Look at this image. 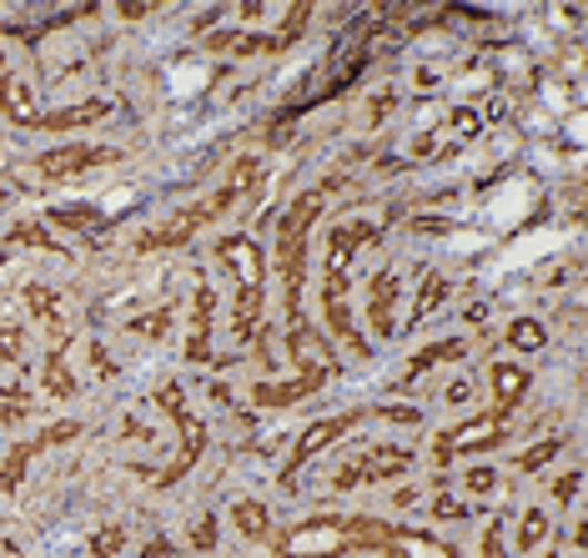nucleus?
<instances>
[{"mask_svg":"<svg viewBox=\"0 0 588 558\" xmlns=\"http://www.w3.org/2000/svg\"><path fill=\"white\" fill-rule=\"evenodd\" d=\"M11 241H16V247H41V252H61V241L45 237L41 221H16V227H11Z\"/></svg>","mask_w":588,"mask_h":558,"instance_id":"32","label":"nucleus"},{"mask_svg":"<svg viewBox=\"0 0 588 558\" xmlns=\"http://www.w3.org/2000/svg\"><path fill=\"white\" fill-rule=\"evenodd\" d=\"M91 362H96V372H101V378L111 372V358H106V348H101V342H91Z\"/></svg>","mask_w":588,"mask_h":558,"instance_id":"42","label":"nucleus"},{"mask_svg":"<svg viewBox=\"0 0 588 558\" xmlns=\"http://www.w3.org/2000/svg\"><path fill=\"white\" fill-rule=\"evenodd\" d=\"M392 106H398V96H392V91H378V96L368 101V126H382Z\"/></svg>","mask_w":588,"mask_h":558,"instance_id":"36","label":"nucleus"},{"mask_svg":"<svg viewBox=\"0 0 588 558\" xmlns=\"http://www.w3.org/2000/svg\"><path fill=\"white\" fill-rule=\"evenodd\" d=\"M192 548H196V554H212V548H217V518H202V524H196Z\"/></svg>","mask_w":588,"mask_h":558,"instance_id":"35","label":"nucleus"},{"mask_svg":"<svg viewBox=\"0 0 588 558\" xmlns=\"http://www.w3.org/2000/svg\"><path fill=\"white\" fill-rule=\"evenodd\" d=\"M41 388H45V397H71V393H76V378H71V368H65V348H61V342H51V352H45Z\"/></svg>","mask_w":588,"mask_h":558,"instance_id":"24","label":"nucleus"},{"mask_svg":"<svg viewBox=\"0 0 588 558\" xmlns=\"http://www.w3.org/2000/svg\"><path fill=\"white\" fill-rule=\"evenodd\" d=\"M413 468V453L408 448H392V443H372V448H362L358 458H348L338 468V488L352 493V488H368V483H382V478H403V473Z\"/></svg>","mask_w":588,"mask_h":558,"instance_id":"7","label":"nucleus"},{"mask_svg":"<svg viewBox=\"0 0 588 558\" xmlns=\"http://www.w3.org/2000/svg\"><path fill=\"white\" fill-rule=\"evenodd\" d=\"M45 221L61 227V231H71V237H81V231H96L106 217H101V207H51Z\"/></svg>","mask_w":588,"mask_h":558,"instance_id":"25","label":"nucleus"},{"mask_svg":"<svg viewBox=\"0 0 588 558\" xmlns=\"http://www.w3.org/2000/svg\"><path fill=\"white\" fill-rule=\"evenodd\" d=\"M86 548H91V558H116L121 548H126V528H121V524H101L96 534H91Z\"/></svg>","mask_w":588,"mask_h":558,"instance_id":"31","label":"nucleus"},{"mask_svg":"<svg viewBox=\"0 0 588 558\" xmlns=\"http://www.w3.org/2000/svg\"><path fill=\"white\" fill-rule=\"evenodd\" d=\"M388 554L392 558H457V548H447L443 538L423 534V528H388Z\"/></svg>","mask_w":588,"mask_h":558,"instance_id":"18","label":"nucleus"},{"mask_svg":"<svg viewBox=\"0 0 588 558\" xmlns=\"http://www.w3.org/2000/svg\"><path fill=\"white\" fill-rule=\"evenodd\" d=\"M548 342V328L538 318H513L508 322V348L513 352H544Z\"/></svg>","mask_w":588,"mask_h":558,"instance_id":"27","label":"nucleus"},{"mask_svg":"<svg viewBox=\"0 0 588 558\" xmlns=\"http://www.w3.org/2000/svg\"><path fill=\"white\" fill-rule=\"evenodd\" d=\"M172 554V544H166V538H152V544H146V558H166Z\"/></svg>","mask_w":588,"mask_h":558,"instance_id":"43","label":"nucleus"},{"mask_svg":"<svg viewBox=\"0 0 588 558\" xmlns=\"http://www.w3.org/2000/svg\"><path fill=\"white\" fill-rule=\"evenodd\" d=\"M212 318H217V287L202 277L192 307V332H186V358L192 362H231V358H212Z\"/></svg>","mask_w":588,"mask_h":558,"instance_id":"14","label":"nucleus"},{"mask_svg":"<svg viewBox=\"0 0 588 558\" xmlns=\"http://www.w3.org/2000/svg\"><path fill=\"white\" fill-rule=\"evenodd\" d=\"M287 352H292V362H297L302 378H332V372H338V358H332L327 338L312 332L307 322H292V328H287Z\"/></svg>","mask_w":588,"mask_h":558,"instance_id":"13","label":"nucleus"},{"mask_svg":"<svg viewBox=\"0 0 588 558\" xmlns=\"http://www.w3.org/2000/svg\"><path fill=\"white\" fill-rule=\"evenodd\" d=\"M156 407H162V413L176 423V433H182V448H176V458L166 463L162 473H152L156 488H172V483H182L186 473L196 468V458L207 453V423H202V417L186 407L182 383H162V388H156Z\"/></svg>","mask_w":588,"mask_h":558,"instance_id":"5","label":"nucleus"},{"mask_svg":"<svg viewBox=\"0 0 588 558\" xmlns=\"http://www.w3.org/2000/svg\"><path fill=\"white\" fill-rule=\"evenodd\" d=\"M578 478H584V473H564V478L554 483V498H558V504H568V498H578Z\"/></svg>","mask_w":588,"mask_h":558,"instance_id":"41","label":"nucleus"},{"mask_svg":"<svg viewBox=\"0 0 588 558\" xmlns=\"http://www.w3.org/2000/svg\"><path fill=\"white\" fill-rule=\"evenodd\" d=\"M231 207H237V192H231V186H217L212 197L192 202V207H182L172 221H162V227H156V231H146V237L136 241V252H172V247H182V241H192L202 227H212V221H221Z\"/></svg>","mask_w":588,"mask_h":558,"instance_id":"6","label":"nucleus"},{"mask_svg":"<svg viewBox=\"0 0 588 558\" xmlns=\"http://www.w3.org/2000/svg\"><path fill=\"white\" fill-rule=\"evenodd\" d=\"M433 518H473V508L457 504V498H447V493H437V498H433Z\"/></svg>","mask_w":588,"mask_h":558,"instance_id":"37","label":"nucleus"},{"mask_svg":"<svg viewBox=\"0 0 588 558\" xmlns=\"http://www.w3.org/2000/svg\"><path fill=\"white\" fill-rule=\"evenodd\" d=\"M483 558H503V528H498V518L483 528Z\"/></svg>","mask_w":588,"mask_h":558,"instance_id":"40","label":"nucleus"},{"mask_svg":"<svg viewBox=\"0 0 588 558\" xmlns=\"http://www.w3.org/2000/svg\"><path fill=\"white\" fill-rule=\"evenodd\" d=\"M166 328H172V307H156L152 318L136 322V332H146V338H166Z\"/></svg>","mask_w":588,"mask_h":558,"instance_id":"34","label":"nucleus"},{"mask_svg":"<svg viewBox=\"0 0 588 558\" xmlns=\"http://www.w3.org/2000/svg\"><path fill=\"white\" fill-rule=\"evenodd\" d=\"M483 132V121H478V111L473 106H457L453 116L437 126V132H423L413 142V162H453L463 146L473 142V136Z\"/></svg>","mask_w":588,"mask_h":558,"instance_id":"11","label":"nucleus"},{"mask_svg":"<svg viewBox=\"0 0 588 558\" xmlns=\"http://www.w3.org/2000/svg\"><path fill=\"white\" fill-rule=\"evenodd\" d=\"M6 202H11V197H6V192H0V211H6Z\"/></svg>","mask_w":588,"mask_h":558,"instance_id":"45","label":"nucleus"},{"mask_svg":"<svg viewBox=\"0 0 588 558\" xmlns=\"http://www.w3.org/2000/svg\"><path fill=\"white\" fill-rule=\"evenodd\" d=\"M348 548H388V528L362 514H327L292 524L277 538V558H342Z\"/></svg>","mask_w":588,"mask_h":558,"instance_id":"3","label":"nucleus"},{"mask_svg":"<svg viewBox=\"0 0 588 558\" xmlns=\"http://www.w3.org/2000/svg\"><path fill=\"white\" fill-rule=\"evenodd\" d=\"M408 227H413L417 237H443V231H453V221L447 217H413Z\"/></svg>","mask_w":588,"mask_h":558,"instance_id":"38","label":"nucleus"},{"mask_svg":"<svg viewBox=\"0 0 588 558\" xmlns=\"http://www.w3.org/2000/svg\"><path fill=\"white\" fill-rule=\"evenodd\" d=\"M21 302H25V312H31V318L41 322L45 332H51V342H61V348H65V312H61V292H51L45 282H31V287H21Z\"/></svg>","mask_w":588,"mask_h":558,"instance_id":"17","label":"nucleus"},{"mask_svg":"<svg viewBox=\"0 0 588 558\" xmlns=\"http://www.w3.org/2000/svg\"><path fill=\"white\" fill-rule=\"evenodd\" d=\"M332 186H342V172L322 176V182H317L312 192H302V197H297L292 207L282 211V221H277V277H282V307H287V318H292V322H302L307 231H312L317 211H322V197L332 192Z\"/></svg>","mask_w":588,"mask_h":558,"instance_id":"2","label":"nucleus"},{"mask_svg":"<svg viewBox=\"0 0 588 558\" xmlns=\"http://www.w3.org/2000/svg\"><path fill=\"white\" fill-rule=\"evenodd\" d=\"M307 21H312V6H307V0H302V6H287V21H282V31L272 35V55H277V51H287V45H297V41H302Z\"/></svg>","mask_w":588,"mask_h":558,"instance_id":"28","label":"nucleus"},{"mask_svg":"<svg viewBox=\"0 0 588 558\" xmlns=\"http://www.w3.org/2000/svg\"><path fill=\"white\" fill-rule=\"evenodd\" d=\"M548 558H558V554H548Z\"/></svg>","mask_w":588,"mask_h":558,"instance_id":"46","label":"nucleus"},{"mask_svg":"<svg viewBox=\"0 0 588 558\" xmlns=\"http://www.w3.org/2000/svg\"><path fill=\"white\" fill-rule=\"evenodd\" d=\"M231 524H237V534L251 538V544L272 538V514H267L257 498H237V504H231Z\"/></svg>","mask_w":588,"mask_h":558,"instance_id":"23","label":"nucleus"},{"mask_svg":"<svg viewBox=\"0 0 588 558\" xmlns=\"http://www.w3.org/2000/svg\"><path fill=\"white\" fill-rule=\"evenodd\" d=\"M116 162V152L111 146H55V152H41L35 156V176L41 182H71V176L81 172H96V166H111Z\"/></svg>","mask_w":588,"mask_h":558,"instance_id":"12","label":"nucleus"},{"mask_svg":"<svg viewBox=\"0 0 588 558\" xmlns=\"http://www.w3.org/2000/svg\"><path fill=\"white\" fill-rule=\"evenodd\" d=\"M463 483H468V493H478V498H483V493H493L498 473H493V468H468V478H463Z\"/></svg>","mask_w":588,"mask_h":558,"instance_id":"39","label":"nucleus"},{"mask_svg":"<svg viewBox=\"0 0 588 558\" xmlns=\"http://www.w3.org/2000/svg\"><path fill=\"white\" fill-rule=\"evenodd\" d=\"M0 362H25V328L21 322H6V328H0Z\"/></svg>","mask_w":588,"mask_h":558,"instance_id":"33","label":"nucleus"},{"mask_svg":"<svg viewBox=\"0 0 588 558\" xmlns=\"http://www.w3.org/2000/svg\"><path fill=\"white\" fill-rule=\"evenodd\" d=\"M564 443H568V438H558V433H554V438L534 443V448H523L518 458H513V468H518V473H538V468H544V463H554L558 453H564Z\"/></svg>","mask_w":588,"mask_h":558,"instance_id":"29","label":"nucleus"},{"mask_svg":"<svg viewBox=\"0 0 588 558\" xmlns=\"http://www.w3.org/2000/svg\"><path fill=\"white\" fill-rule=\"evenodd\" d=\"M392 307H398V277L382 267V272L368 277V328L372 338H392Z\"/></svg>","mask_w":588,"mask_h":558,"instance_id":"15","label":"nucleus"},{"mask_svg":"<svg viewBox=\"0 0 588 558\" xmlns=\"http://www.w3.org/2000/svg\"><path fill=\"white\" fill-rule=\"evenodd\" d=\"M493 407H503V413H513V407L528 397V368H518V362H493Z\"/></svg>","mask_w":588,"mask_h":558,"instance_id":"20","label":"nucleus"},{"mask_svg":"<svg viewBox=\"0 0 588 558\" xmlns=\"http://www.w3.org/2000/svg\"><path fill=\"white\" fill-rule=\"evenodd\" d=\"M447 403H468V383H453V388H447Z\"/></svg>","mask_w":588,"mask_h":558,"instance_id":"44","label":"nucleus"},{"mask_svg":"<svg viewBox=\"0 0 588 558\" xmlns=\"http://www.w3.org/2000/svg\"><path fill=\"white\" fill-rule=\"evenodd\" d=\"M322 383L327 378H302V372H297L292 383H257L251 388V403L257 407H292V403H302V397H312Z\"/></svg>","mask_w":588,"mask_h":558,"instance_id":"21","label":"nucleus"},{"mask_svg":"<svg viewBox=\"0 0 588 558\" xmlns=\"http://www.w3.org/2000/svg\"><path fill=\"white\" fill-rule=\"evenodd\" d=\"M111 106L106 101H81V106H61V111H41L31 121V132H81V126H96L106 121Z\"/></svg>","mask_w":588,"mask_h":558,"instance_id":"16","label":"nucleus"},{"mask_svg":"<svg viewBox=\"0 0 588 558\" xmlns=\"http://www.w3.org/2000/svg\"><path fill=\"white\" fill-rule=\"evenodd\" d=\"M548 528H554V518H548L544 508H528L518 524V554H534V548L548 538Z\"/></svg>","mask_w":588,"mask_h":558,"instance_id":"30","label":"nucleus"},{"mask_svg":"<svg viewBox=\"0 0 588 558\" xmlns=\"http://www.w3.org/2000/svg\"><path fill=\"white\" fill-rule=\"evenodd\" d=\"M443 297H447V277L427 272L423 287H417V302H413V318H408V328H423V322L433 318L437 307H443Z\"/></svg>","mask_w":588,"mask_h":558,"instance_id":"26","label":"nucleus"},{"mask_svg":"<svg viewBox=\"0 0 588 558\" xmlns=\"http://www.w3.org/2000/svg\"><path fill=\"white\" fill-rule=\"evenodd\" d=\"M468 352V342L463 338H443V342H433V348H417L413 352V362L403 368V378H398V388H408L413 378H423V372H433L437 362H453V358H463Z\"/></svg>","mask_w":588,"mask_h":558,"instance_id":"22","label":"nucleus"},{"mask_svg":"<svg viewBox=\"0 0 588 558\" xmlns=\"http://www.w3.org/2000/svg\"><path fill=\"white\" fill-rule=\"evenodd\" d=\"M362 417H368V413H362V407H352V413H338V417H322V423H312L302 438L292 443V458L282 463V478H277V483H282V488H297V473H302L307 463L317 458V453L332 448L338 438H348V433L362 423Z\"/></svg>","mask_w":588,"mask_h":558,"instance_id":"9","label":"nucleus"},{"mask_svg":"<svg viewBox=\"0 0 588 558\" xmlns=\"http://www.w3.org/2000/svg\"><path fill=\"white\" fill-rule=\"evenodd\" d=\"M503 433H508V413H503V407H483V413H473L463 427H447L443 438L433 443V463H453L457 453L493 448Z\"/></svg>","mask_w":588,"mask_h":558,"instance_id":"10","label":"nucleus"},{"mask_svg":"<svg viewBox=\"0 0 588 558\" xmlns=\"http://www.w3.org/2000/svg\"><path fill=\"white\" fill-rule=\"evenodd\" d=\"M217 257L227 262V272L237 277V302H231V338L251 342L257 338V318H261V277H267V257L251 237L231 231L217 237Z\"/></svg>","mask_w":588,"mask_h":558,"instance_id":"4","label":"nucleus"},{"mask_svg":"<svg viewBox=\"0 0 588 558\" xmlns=\"http://www.w3.org/2000/svg\"><path fill=\"white\" fill-rule=\"evenodd\" d=\"M0 116L16 121V126H31V121L41 116V111H35L31 86H25V81L16 76L11 66H0Z\"/></svg>","mask_w":588,"mask_h":558,"instance_id":"19","label":"nucleus"},{"mask_svg":"<svg viewBox=\"0 0 588 558\" xmlns=\"http://www.w3.org/2000/svg\"><path fill=\"white\" fill-rule=\"evenodd\" d=\"M81 438V423L76 417H65V423H51L45 433H35V438H21L6 458H0V493H21L25 473H31V463L41 458L45 448H61V443Z\"/></svg>","mask_w":588,"mask_h":558,"instance_id":"8","label":"nucleus"},{"mask_svg":"<svg viewBox=\"0 0 588 558\" xmlns=\"http://www.w3.org/2000/svg\"><path fill=\"white\" fill-rule=\"evenodd\" d=\"M378 231L382 227H372V221H342V227L327 231V247H322V318H327V332L358 362H368L372 348H368V338L352 328L348 282H352V257H358L368 241H378Z\"/></svg>","mask_w":588,"mask_h":558,"instance_id":"1","label":"nucleus"}]
</instances>
